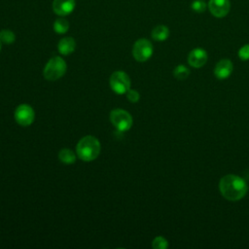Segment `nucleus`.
<instances>
[{
  "label": "nucleus",
  "mask_w": 249,
  "mask_h": 249,
  "mask_svg": "<svg viewBox=\"0 0 249 249\" xmlns=\"http://www.w3.org/2000/svg\"><path fill=\"white\" fill-rule=\"evenodd\" d=\"M219 189L222 196L231 201H236L245 196L248 186L243 178L234 174H228L221 178Z\"/></svg>",
  "instance_id": "1"
},
{
  "label": "nucleus",
  "mask_w": 249,
  "mask_h": 249,
  "mask_svg": "<svg viewBox=\"0 0 249 249\" xmlns=\"http://www.w3.org/2000/svg\"><path fill=\"white\" fill-rule=\"evenodd\" d=\"M101 150L99 140L91 135H87L81 138L76 146L77 157L84 161H91L95 160Z\"/></svg>",
  "instance_id": "2"
},
{
  "label": "nucleus",
  "mask_w": 249,
  "mask_h": 249,
  "mask_svg": "<svg viewBox=\"0 0 249 249\" xmlns=\"http://www.w3.org/2000/svg\"><path fill=\"white\" fill-rule=\"evenodd\" d=\"M67 70V65L64 59L60 56H54L49 59L44 67L43 75L48 81H56L60 79Z\"/></svg>",
  "instance_id": "3"
},
{
  "label": "nucleus",
  "mask_w": 249,
  "mask_h": 249,
  "mask_svg": "<svg viewBox=\"0 0 249 249\" xmlns=\"http://www.w3.org/2000/svg\"><path fill=\"white\" fill-rule=\"evenodd\" d=\"M110 122L119 131L128 130L133 123L131 115L124 109H114L110 112Z\"/></svg>",
  "instance_id": "4"
},
{
  "label": "nucleus",
  "mask_w": 249,
  "mask_h": 249,
  "mask_svg": "<svg viewBox=\"0 0 249 249\" xmlns=\"http://www.w3.org/2000/svg\"><path fill=\"white\" fill-rule=\"evenodd\" d=\"M111 89L117 94H125L130 89L129 76L124 71H115L109 80Z\"/></svg>",
  "instance_id": "5"
},
{
  "label": "nucleus",
  "mask_w": 249,
  "mask_h": 249,
  "mask_svg": "<svg viewBox=\"0 0 249 249\" xmlns=\"http://www.w3.org/2000/svg\"><path fill=\"white\" fill-rule=\"evenodd\" d=\"M154 49L152 43L146 38L138 39L132 47V55L139 62L147 61L153 54Z\"/></svg>",
  "instance_id": "6"
},
{
  "label": "nucleus",
  "mask_w": 249,
  "mask_h": 249,
  "mask_svg": "<svg viewBox=\"0 0 249 249\" xmlns=\"http://www.w3.org/2000/svg\"><path fill=\"white\" fill-rule=\"evenodd\" d=\"M15 120L21 126H29L35 120V112L31 106L20 104L15 110Z\"/></svg>",
  "instance_id": "7"
},
{
  "label": "nucleus",
  "mask_w": 249,
  "mask_h": 249,
  "mask_svg": "<svg viewBox=\"0 0 249 249\" xmlns=\"http://www.w3.org/2000/svg\"><path fill=\"white\" fill-rule=\"evenodd\" d=\"M207 9L215 18H222L226 17L231 10L230 0H209Z\"/></svg>",
  "instance_id": "8"
},
{
  "label": "nucleus",
  "mask_w": 249,
  "mask_h": 249,
  "mask_svg": "<svg viewBox=\"0 0 249 249\" xmlns=\"http://www.w3.org/2000/svg\"><path fill=\"white\" fill-rule=\"evenodd\" d=\"M207 59V53L201 48H196L192 50L188 55V63L195 68L202 67L206 63Z\"/></svg>",
  "instance_id": "9"
},
{
  "label": "nucleus",
  "mask_w": 249,
  "mask_h": 249,
  "mask_svg": "<svg viewBox=\"0 0 249 249\" xmlns=\"http://www.w3.org/2000/svg\"><path fill=\"white\" fill-rule=\"evenodd\" d=\"M233 71L232 62L228 58H223L217 62L214 68V75L219 80L229 78Z\"/></svg>",
  "instance_id": "10"
},
{
  "label": "nucleus",
  "mask_w": 249,
  "mask_h": 249,
  "mask_svg": "<svg viewBox=\"0 0 249 249\" xmlns=\"http://www.w3.org/2000/svg\"><path fill=\"white\" fill-rule=\"evenodd\" d=\"M75 5V0H53V10L55 15L59 17H65L74 11Z\"/></svg>",
  "instance_id": "11"
},
{
  "label": "nucleus",
  "mask_w": 249,
  "mask_h": 249,
  "mask_svg": "<svg viewBox=\"0 0 249 249\" xmlns=\"http://www.w3.org/2000/svg\"><path fill=\"white\" fill-rule=\"evenodd\" d=\"M76 48V42L72 37H63L57 44L58 52L63 55L71 54Z\"/></svg>",
  "instance_id": "12"
},
{
  "label": "nucleus",
  "mask_w": 249,
  "mask_h": 249,
  "mask_svg": "<svg viewBox=\"0 0 249 249\" xmlns=\"http://www.w3.org/2000/svg\"><path fill=\"white\" fill-rule=\"evenodd\" d=\"M151 36L155 41L162 42L165 41L169 36V28L166 25L160 24L153 28L151 32Z\"/></svg>",
  "instance_id": "13"
},
{
  "label": "nucleus",
  "mask_w": 249,
  "mask_h": 249,
  "mask_svg": "<svg viewBox=\"0 0 249 249\" xmlns=\"http://www.w3.org/2000/svg\"><path fill=\"white\" fill-rule=\"evenodd\" d=\"M77 154L69 148H63L58 153L59 160L64 164H73L76 161Z\"/></svg>",
  "instance_id": "14"
},
{
  "label": "nucleus",
  "mask_w": 249,
  "mask_h": 249,
  "mask_svg": "<svg viewBox=\"0 0 249 249\" xmlns=\"http://www.w3.org/2000/svg\"><path fill=\"white\" fill-rule=\"evenodd\" d=\"M69 29V22L63 18H59L57 19L54 20L53 22V30L55 33L57 34H64L68 31Z\"/></svg>",
  "instance_id": "15"
},
{
  "label": "nucleus",
  "mask_w": 249,
  "mask_h": 249,
  "mask_svg": "<svg viewBox=\"0 0 249 249\" xmlns=\"http://www.w3.org/2000/svg\"><path fill=\"white\" fill-rule=\"evenodd\" d=\"M190 75V70L183 64L177 65L173 70V76L177 80H186Z\"/></svg>",
  "instance_id": "16"
},
{
  "label": "nucleus",
  "mask_w": 249,
  "mask_h": 249,
  "mask_svg": "<svg viewBox=\"0 0 249 249\" xmlns=\"http://www.w3.org/2000/svg\"><path fill=\"white\" fill-rule=\"evenodd\" d=\"M0 40L2 43L10 45L16 41V35L10 29H3L0 31Z\"/></svg>",
  "instance_id": "17"
},
{
  "label": "nucleus",
  "mask_w": 249,
  "mask_h": 249,
  "mask_svg": "<svg viewBox=\"0 0 249 249\" xmlns=\"http://www.w3.org/2000/svg\"><path fill=\"white\" fill-rule=\"evenodd\" d=\"M191 9L197 14L204 13L207 9V3L204 0H194L191 4Z\"/></svg>",
  "instance_id": "18"
},
{
  "label": "nucleus",
  "mask_w": 249,
  "mask_h": 249,
  "mask_svg": "<svg viewBox=\"0 0 249 249\" xmlns=\"http://www.w3.org/2000/svg\"><path fill=\"white\" fill-rule=\"evenodd\" d=\"M152 247L154 249H166L168 247V241L163 236H157L153 239Z\"/></svg>",
  "instance_id": "19"
},
{
  "label": "nucleus",
  "mask_w": 249,
  "mask_h": 249,
  "mask_svg": "<svg viewBox=\"0 0 249 249\" xmlns=\"http://www.w3.org/2000/svg\"><path fill=\"white\" fill-rule=\"evenodd\" d=\"M125 95H126V98H127L130 102H132V103H136V102H138L139 99H140V94H139V92H138L137 90H135V89H129L126 91Z\"/></svg>",
  "instance_id": "20"
},
{
  "label": "nucleus",
  "mask_w": 249,
  "mask_h": 249,
  "mask_svg": "<svg viewBox=\"0 0 249 249\" xmlns=\"http://www.w3.org/2000/svg\"><path fill=\"white\" fill-rule=\"evenodd\" d=\"M238 57L241 60H248L249 59V44L243 45L239 50H238Z\"/></svg>",
  "instance_id": "21"
},
{
  "label": "nucleus",
  "mask_w": 249,
  "mask_h": 249,
  "mask_svg": "<svg viewBox=\"0 0 249 249\" xmlns=\"http://www.w3.org/2000/svg\"><path fill=\"white\" fill-rule=\"evenodd\" d=\"M2 44H3V43H2L1 40H0V51H1V48H2Z\"/></svg>",
  "instance_id": "22"
}]
</instances>
